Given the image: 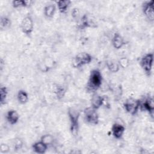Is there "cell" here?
<instances>
[{"label": "cell", "mask_w": 154, "mask_h": 154, "mask_svg": "<svg viewBox=\"0 0 154 154\" xmlns=\"http://www.w3.org/2000/svg\"><path fill=\"white\" fill-rule=\"evenodd\" d=\"M6 118L10 124L15 125L19 119V114L16 110L11 109L7 112Z\"/></svg>", "instance_id": "5bb4252c"}, {"label": "cell", "mask_w": 154, "mask_h": 154, "mask_svg": "<svg viewBox=\"0 0 154 154\" xmlns=\"http://www.w3.org/2000/svg\"><path fill=\"white\" fill-rule=\"evenodd\" d=\"M17 99L20 103L25 104L28 100V94L24 90H19L17 93Z\"/></svg>", "instance_id": "ffe728a7"}, {"label": "cell", "mask_w": 154, "mask_h": 154, "mask_svg": "<svg viewBox=\"0 0 154 154\" xmlns=\"http://www.w3.org/2000/svg\"><path fill=\"white\" fill-rule=\"evenodd\" d=\"M57 5L60 13H66L67 8H69L71 1L69 0H61L56 2Z\"/></svg>", "instance_id": "e0dca14e"}, {"label": "cell", "mask_w": 154, "mask_h": 154, "mask_svg": "<svg viewBox=\"0 0 154 154\" xmlns=\"http://www.w3.org/2000/svg\"><path fill=\"white\" fill-rule=\"evenodd\" d=\"M84 118L87 123L91 125H96L99 123V115L96 109L91 106L88 107L84 109Z\"/></svg>", "instance_id": "5b68a950"}, {"label": "cell", "mask_w": 154, "mask_h": 154, "mask_svg": "<svg viewBox=\"0 0 154 154\" xmlns=\"http://www.w3.org/2000/svg\"><path fill=\"white\" fill-rule=\"evenodd\" d=\"M153 54L152 53H147L143 55L140 60V66L145 72L147 75L150 76L153 67Z\"/></svg>", "instance_id": "277c9868"}, {"label": "cell", "mask_w": 154, "mask_h": 154, "mask_svg": "<svg viewBox=\"0 0 154 154\" xmlns=\"http://www.w3.org/2000/svg\"><path fill=\"white\" fill-rule=\"evenodd\" d=\"M140 109L147 111L153 116L154 111V100L153 97H147L141 100H140Z\"/></svg>", "instance_id": "9c48e42d"}, {"label": "cell", "mask_w": 154, "mask_h": 154, "mask_svg": "<svg viewBox=\"0 0 154 154\" xmlns=\"http://www.w3.org/2000/svg\"><path fill=\"white\" fill-rule=\"evenodd\" d=\"M108 69L112 73H116L120 69V66L118 63L114 61H107L106 63Z\"/></svg>", "instance_id": "d6986e66"}, {"label": "cell", "mask_w": 154, "mask_h": 154, "mask_svg": "<svg viewBox=\"0 0 154 154\" xmlns=\"http://www.w3.org/2000/svg\"><path fill=\"white\" fill-rule=\"evenodd\" d=\"M123 107L127 112L135 115L140 109V100L129 98L124 102Z\"/></svg>", "instance_id": "8992f818"}, {"label": "cell", "mask_w": 154, "mask_h": 154, "mask_svg": "<svg viewBox=\"0 0 154 154\" xmlns=\"http://www.w3.org/2000/svg\"><path fill=\"white\" fill-rule=\"evenodd\" d=\"M65 89L64 88L61 86V85H57L55 87V93L56 94V96L57 97L58 99H61L62 97H63V96H64L65 94Z\"/></svg>", "instance_id": "7402d4cb"}, {"label": "cell", "mask_w": 154, "mask_h": 154, "mask_svg": "<svg viewBox=\"0 0 154 154\" xmlns=\"http://www.w3.org/2000/svg\"><path fill=\"white\" fill-rule=\"evenodd\" d=\"M22 145H23V142L22 140H20V138H16L14 140L13 147L16 150L20 149L22 147Z\"/></svg>", "instance_id": "484cf974"}, {"label": "cell", "mask_w": 154, "mask_h": 154, "mask_svg": "<svg viewBox=\"0 0 154 154\" xmlns=\"http://www.w3.org/2000/svg\"><path fill=\"white\" fill-rule=\"evenodd\" d=\"M125 131V128L119 123H114L112 126V134L116 139H120L123 137Z\"/></svg>", "instance_id": "7c38bea8"}, {"label": "cell", "mask_w": 154, "mask_h": 154, "mask_svg": "<svg viewBox=\"0 0 154 154\" xmlns=\"http://www.w3.org/2000/svg\"><path fill=\"white\" fill-rule=\"evenodd\" d=\"M154 1L153 0L149 1H146L143 3L142 7V10L143 14L150 22H153L154 20Z\"/></svg>", "instance_id": "52a82bcc"}, {"label": "cell", "mask_w": 154, "mask_h": 154, "mask_svg": "<svg viewBox=\"0 0 154 154\" xmlns=\"http://www.w3.org/2000/svg\"><path fill=\"white\" fill-rule=\"evenodd\" d=\"M104 98L100 94L94 93L91 98V106L95 109H99L103 103Z\"/></svg>", "instance_id": "4fadbf2b"}, {"label": "cell", "mask_w": 154, "mask_h": 154, "mask_svg": "<svg viewBox=\"0 0 154 154\" xmlns=\"http://www.w3.org/2000/svg\"><path fill=\"white\" fill-rule=\"evenodd\" d=\"M102 75L97 69H93L90 72L89 78L86 85L87 90L89 92L94 93L102 85Z\"/></svg>", "instance_id": "6da1fadb"}, {"label": "cell", "mask_w": 154, "mask_h": 154, "mask_svg": "<svg viewBox=\"0 0 154 154\" xmlns=\"http://www.w3.org/2000/svg\"><path fill=\"white\" fill-rule=\"evenodd\" d=\"M80 25L82 28H96L97 26V23L93 17L88 14H84L80 22Z\"/></svg>", "instance_id": "30bf717a"}, {"label": "cell", "mask_w": 154, "mask_h": 154, "mask_svg": "<svg viewBox=\"0 0 154 154\" xmlns=\"http://www.w3.org/2000/svg\"><path fill=\"white\" fill-rule=\"evenodd\" d=\"M53 140H54L53 137L51 135L45 134L41 137L40 141H42V142H43L44 143H45L46 144H47L48 146L49 144H51L52 143Z\"/></svg>", "instance_id": "cb8c5ba5"}, {"label": "cell", "mask_w": 154, "mask_h": 154, "mask_svg": "<svg viewBox=\"0 0 154 154\" xmlns=\"http://www.w3.org/2000/svg\"><path fill=\"white\" fill-rule=\"evenodd\" d=\"M32 149L34 152L38 154H43L46 152L48 149V145L42 141H37L33 144Z\"/></svg>", "instance_id": "9a60e30c"}, {"label": "cell", "mask_w": 154, "mask_h": 154, "mask_svg": "<svg viewBox=\"0 0 154 154\" xmlns=\"http://www.w3.org/2000/svg\"><path fill=\"white\" fill-rule=\"evenodd\" d=\"M68 115L70 123V131L73 135L78 134L79 126V117L80 116L79 111L73 108H70L68 111Z\"/></svg>", "instance_id": "7a4b0ae2"}, {"label": "cell", "mask_w": 154, "mask_h": 154, "mask_svg": "<svg viewBox=\"0 0 154 154\" xmlns=\"http://www.w3.org/2000/svg\"><path fill=\"white\" fill-rule=\"evenodd\" d=\"M32 2L30 0H15L12 1V5L14 8L26 7L29 6Z\"/></svg>", "instance_id": "ac0fdd59"}, {"label": "cell", "mask_w": 154, "mask_h": 154, "mask_svg": "<svg viewBox=\"0 0 154 154\" xmlns=\"http://www.w3.org/2000/svg\"><path fill=\"white\" fill-rule=\"evenodd\" d=\"M20 28L23 33L27 35H31L34 29V22L32 17L29 16H25L22 20Z\"/></svg>", "instance_id": "ba28073f"}, {"label": "cell", "mask_w": 154, "mask_h": 154, "mask_svg": "<svg viewBox=\"0 0 154 154\" xmlns=\"http://www.w3.org/2000/svg\"><path fill=\"white\" fill-rule=\"evenodd\" d=\"M126 44V41L120 34L117 32L114 34L112 38V45L115 49H120L123 48Z\"/></svg>", "instance_id": "8fae6325"}, {"label": "cell", "mask_w": 154, "mask_h": 154, "mask_svg": "<svg viewBox=\"0 0 154 154\" xmlns=\"http://www.w3.org/2000/svg\"><path fill=\"white\" fill-rule=\"evenodd\" d=\"M92 56L87 52H80L73 58L72 66L75 68H79L90 64L92 61Z\"/></svg>", "instance_id": "3957f363"}, {"label": "cell", "mask_w": 154, "mask_h": 154, "mask_svg": "<svg viewBox=\"0 0 154 154\" xmlns=\"http://www.w3.org/2000/svg\"><path fill=\"white\" fill-rule=\"evenodd\" d=\"M55 10H56V7L54 4H48L46 5L44 8V10H43L44 14L47 18H52L55 14Z\"/></svg>", "instance_id": "2e32d148"}, {"label": "cell", "mask_w": 154, "mask_h": 154, "mask_svg": "<svg viewBox=\"0 0 154 154\" xmlns=\"http://www.w3.org/2000/svg\"><path fill=\"white\" fill-rule=\"evenodd\" d=\"M118 63L119 64L120 67H121L122 68H126L129 65V60L126 57H122L119 60Z\"/></svg>", "instance_id": "d4e9b609"}, {"label": "cell", "mask_w": 154, "mask_h": 154, "mask_svg": "<svg viewBox=\"0 0 154 154\" xmlns=\"http://www.w3.org/2000/svg\"><path fill=\"white\" fill-rule=\"evenodd\" d=\"M11 24V21L9 18L5 16H3L1 17V20H0V25H1V28L5 29L8 27L10 26Z\"/></svg>", "instance_id": "603a6c76"}, {"label": "cell", "mask_w": 154, "mask_h": 154, "mask_svg": "<svg viewBox=\"0 0 154 154\" xmlns=\"http://www.w3.org/2000/svg\"><path fill=\"white\" fill-rule=\"evenodd\" d=\"M7 94V88L5 87H1L0 88V102L1 105H3L5 103Z\"/></svg>", "instance_id": "44dd1931"}, {"label": "cell", "mask_w": 154, "mask_h": 154, "mask_svg": "<svg viewBox=\"0 0 154 154\" xmlns=\"http://www.w3.org/2000/svg\"><path fill=\"white\" fill-rule=\"evenodd\" d=\"M0 150L1 153H7L9 150V147L7 144H2L0 147Z\"/></svg>", "instance_id": "4316f807"}]
</instances>
